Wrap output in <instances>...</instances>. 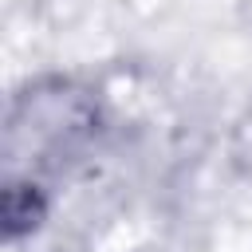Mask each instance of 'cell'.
I'll return each mask as SVG.
<instances>
[{"mask_svg":"<svg viewBox=\"0 0 252 252\" xmlns=\"http://www.w3.org/2000/svg\"><path fill=\"white\" fill-rule=\"evenodd\" d=\"M43 217V197L32 185H8L4 189V220H8V236H20L28 228H35Z\"/></svg>","mask_w":252,"mask_h":252,"instance_id":"cell-1","label":"cell"}]
</instances>
